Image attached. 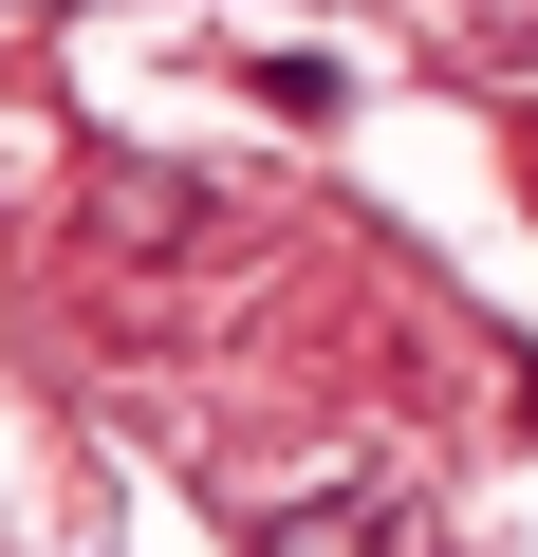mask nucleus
<instances>
[{
  "instance_id": "obj_1",
  "label": "nucleus",
  "mask_w": 538,
  "mask_h": 557,
  "mask_svg": "<svg viewBox=\"0 0 538 557\" xmlns=\"http://www.w3.org/2000/svg\"><path fill=\"white\" fill-rule=\"evenodd\" d=\"M241 557H446V520H427L409 483H372V502H260Z\"/></svg>"
},
{
  "instance_id": "obj_2",
  "label": "nucleus",
  "mask_w": 538,
  "mask_h": 557,
  "mask_svg": "<svg viewBox=\"0 0 538 557\" xmlns=\"http://www.w3.org/2000/svg\"><path fill=\"white\" fill-rule=\"evenodd\" d=\"M464 20H483V38H538V0H464Z\"/></svg>"
},
{
  "instance_id": "obj_3",
  "label": "nucleus",
  "mask_w": 538,
  "mask_h": 557,
  "mask_svg": "<svg viewBox=\"0 0 538 557\" xmlns=\"http://www.w3.org/2000/svg\"><path fill=\"white\" fill-rule=\"evenodd\" d=\"M0 20H20V0H0Z\"/></svg>"
}]
</instances>
